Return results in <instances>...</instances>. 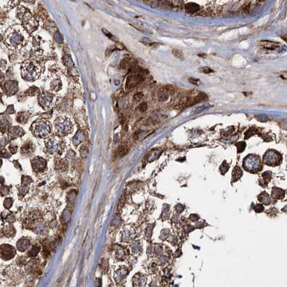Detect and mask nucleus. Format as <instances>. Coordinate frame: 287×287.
<instances>
[{
	"instance_id": "obj_12",
	"label": "nucleus",
	"mask_w": 287,
	"mask_h": 287,
	"mask_svg": "<svg viewBox=\"0 0 287 287\" xmlns=\"http://www.w3.org/2000/svg\"><path fill=\"white\" fill-rule=\"evenodd\" d=\"M260 45L262 48H264L266 49H270V50H274V49L277 48L279 46V44L273 43V42L270 41H261L260 43Z\"/></svg>"
},
{
	"instance_id": "obj_14",
	"label": "nucleus",
	"mask_w": 287,
	"mask_h": 287,
	"mask_svg": "<svg viewBox=\"0 0 287 287\" xmlns=\"http://www.w3.org/2000/svg\"><path fill=\"white\" fill-rule=\"evenodd\" d=\"M62 88V83L60 79H55L51 82L50 83V89L53 91L57 92V91H60Z\"/></svg>"
},
{
	"instance_id": "obj_13",
	"label": "nucleus",
	"mask_w": 287,
	"mask_h": 287,
	"mask_svg": "<svg viewBox=\"0 0 287 287\" xmlns=\"http://www.w3.org/2000/svg\"><path fill=\"white\" fill-rule=\"evenodd\" d=\"M10 118L4 116V115H2L1 116V126H2V132L4 133V131H6L10 127Z\"/></svg>"
},
{
	"instance_id": "obj_4",
	"label": "nucleus",
	"mask_w": 287,
	"mask_h": 287,
	"mask_svg": "<svg viewBox=\"0 0 287 287\" xmlns=\"http://www.w3.org/2000/svg\"><path fill=\"white\" fill-rule=\"evenodd\" d=\"M55 128L57 133L61 135H66L72 130L73 125L70 119L66 117H59L55 121Z\"/></svg>"
},
{
	"instance_id": "obj_21",
	"label": "nucleus",
	"mask_w": 287,
	"mask_h": 287,
	"mask_svg": "<svg viewBox=\"0 0 287 287\" xmlns=\"http://www.w3.org/2000/svg\"><path fill=\"white\" fill-rule=\"evenodd\" d=\"M5 113H7V114H11V113H15V109H14V106H9L7 107V109L5 111Z\"/></svg>"
},
{
	"instance_id": "obj_5",
	"label": "nucleus",
	"mask_w": 287,
	"mask_h": 287,
	"mask_svg": "<svg viewBox=\"0 0 287 287\" xmlns=\"http://www.w3.org/2000/svg\"><path fill=\"white\" fill-rule=\"evenodd\" d=\"M54 95L48 92L43 91L39 95V103L44 110H48L53 106Z\"/></svg>"
},
{
	"instance_id": "obj_7",
	"label": "nucleus",
	"mask_w": 287,
	"mask_h": 287,
	"mask_svg": "<svg viewBox=\"0 0 287 287\" xmlns=\"http://www.w3.org/2000/svg\"><path fill=\"white\" fill-rule=\"evenodd\" d=\"M17 17L19 19L23 22L28 21L29 19L32 18V15L31 14L30 11L27 9L26 7L22 6H19L17 10Z\"/></svg>"
},
{
	"instance_id": "obj_22",
	"label": "nucleus",
	"mask_w": 287,
	"mask_h": 287,
	"mask_svg": "<svg viewBox=\"0 0 287 287\" xmlns=\"http://www.w3.org/2000/svg\"><path fill=\"white\" fill-rule=\"evenodd\" d=\"M202 72L205 73H212L213 72V70H211L210 68H202Z\"/></svg>"
},
{
	"instance_id": "obj_15",
	"label": "nucleus",
	"mask_w": 287,
	"mask_h": 287,
	"mask_svg": "<svg viewBox=\"0 0 287 287\" xmlns=\"http://www.w3.org/2000/svg\"><path fill=\"white\" fill-rule=\"evenodd\" d=\"M39 93H40V89L36 86H32L25 91V95L29 96H34Z\"/></svg>"
},
{
	"instance_id": "obj_16",
	"label": "nucleus",
	"mask_w": 287,
	"mask_h": 287,
	"mask_svg": "<svg viewBox=\"0 0 287 287\" xmlns=\"http://www.w3.org/2000/svg\"><path fill=\"white\" fill-rule=\"evenodd\" d=\"M32 150H33L32 144L29 141L24 144V146H22V152L24 153H29L30 152H32Z\"/></svg>"
},
{
	"instance_id": "obj_18",
	"label": "nucleus",
	"mask_w": 287,
	"mask_h": 287,
	"mask_svg": "<svg viewBox=\"0 0 287 287\" xmlns=\"http://www.w3.org/2000/svg\"><path fill=\"white\" fill-rule=\"evenodd\" d=\"M118 153H119V155L120 157H123L124 155H125L126 153H127V149L124 147L123 146H120L119 150H118Z\"/></svg>"
},
{
	"instance_id": "obj_6",
	"label": "nucleus",
	"mask_w": 287,
	"mask_h": 287,
	"mask_svg": "<svg viewBox=\"0 0 287 287\" xmlns=\"http://www.w3.org/2000/svg\"><path fill=\"white\" fill-rule=\"evenodd\" d=\"M4 90L9 96L15 95L18 91V82L16 81H7L4 83Z\"/></svg>"
},
{
	"instance_id": "obj_17",
	"label": "nucleus",
	"mask_w": 287,
	"mask_h": 287,
	"mask_svg": "<svg viewBox=\"0 0 287 287\" xmlns=\"http://www.w3.org/2000/svg\"><path fill=\"white\" fill-rule=\"evenodd\" d=\"M172 53H173V55L177 57V58L180 59V60H184L183 53H182L181 51H179V50L175 49V50H172Z\"/></svg>"
},
{
	"instance_id": "obj_11",
	"label": "nucleus",
	"mask_w": 287,
	"mask_h": 287,
	"mask_svg": "<svg viewBox=\"0 0 287 287\" xmlns=\"http://www.w3.org/2000/svg\"><path fill=\"white\" fill-rule=\"evenodd\" d=\"M30 117V113L27 111L19 112L17 115V121L20 124H25L27 122L29 118Z\"/></svg>"
},
{
	"instance_id": "obj_10",
	"label": "nucleus",
	"mask_w": 287,
	"mask_h": 287,
	"mask_svg": "<svg viewBox=\"0 0 287 287\" xmlns=\"http://www.w3.org/2000/svg\"><path fill=\"white\" fill-rule=\"evenodd\" d=\"M24 133V130L19 126H13L11 127L9 130V137L10 139H15V138L20 137L23 136Z\"/></svg>"
},
{
	"instance_id": "obj_19",
	"label": "nucleus",
	"mask_w": 287,
	"mask_h": 287,
	"mask_svg": "<svg viewBox=\"0 0 287 287\" xmlns=\"http://www.w3.org/2000/svg\"><path fill=\"white\" fill-rule=\"evenodd\" d=\"M143 96H144V95H143V93H136V94L134 95V96H133V101H136V102H139V101H141L142 98H143Z\"/></svg>"
},
{
	"instance_id": "obj_2",
	"label": "nucleus",
	"mask_w": 287,
	"mask_h": 287,
	"mask_svg": "<svg viewBox=\"0 0 287 287\" xmlns=\"http://www.w3.org/2000/svg\"><path fill=\"white\" fill-rule=\"evenodd\" d=\"M22 77L26 81H33L41 74V66L34 61H26L22 64Z\"/></svg>"
},
{
	"instance_id": "obj_1",
	"label": "nucleus",
	"mask_w": 287,
	"mask_h": 287,
	"mask_svg": "<svg viewBox=\"0 0 287 287\" xmlns=\"http://www.w3.org/2000/svg\"><path fill=\"white\" fill-rule=\"evenodd\" d=\"M29 34L20 25H14L6 30L4 35V42L8 48L19 49L28 40Z\"/></svg>"
},
{
	"instance_id": "obj_9",
	"label": "nucleus",
	"mask_w": 287,
	"mask_h": 287,
	"mask_svg": "<svg viewBox=\"0 0 287 287\" xmlns=\"http://www.w3.org/2000/svg\"><path fill=\"white\" fill-rule=\"evenodd\" d=\"M22 27H23L28 34H31L38 27V22L36 20V19H35V17H32V18L29 19L28 21L24 22Z\"/></svg>"
},
{
	"instance_id": "obj_8",
	"label": "nucleus",
	"mask_w": 287,
	"mask_h": 287,
	"mask_svg": "<svg viewBox=\"0 0 287 287\" xmlns=\"http://www.w3.org/2000/svg\"><path fill=\"white\" fill-rule=\"evenodd\" d=\"M144 80V78L141 76V75H131L127 78L126 81V88H131L134 87L139 84L140 82Z\"/></svg>"
},
{
	"instance_id": "obj_20",
	"label": "nucleus",
	"mask_w": 287,
	"mask_h": 287,
	"mask_svg": "<svg viewBox=\"0 0 287 287\" xmlns=\"http://www.w3.org/2000/svg\"><path fill=\"white\" fill-rule=\"evenodd\" d=\"M146 107H147V106H146V103H140L139 106H138V109H139L140 111H141V112H144V111H146Z\"/></svg>"
},
{
	"instance_id": "obj_3",
	"label": "nucleus",
	"mask_w": 287,
	"mask_h": 287,
	"mask_svg": "<svg viewBox=\"0 0 287 287\" xmlns=\"http://www.w3.org/2000/svg\"><path fill=\"white\" fill-rule=\"evenodd\" d=\"M31 129L34 135L40 137H44L50 133L51 126L46 120H37L32 124Z\"/></svg>"
}]
</instances>
